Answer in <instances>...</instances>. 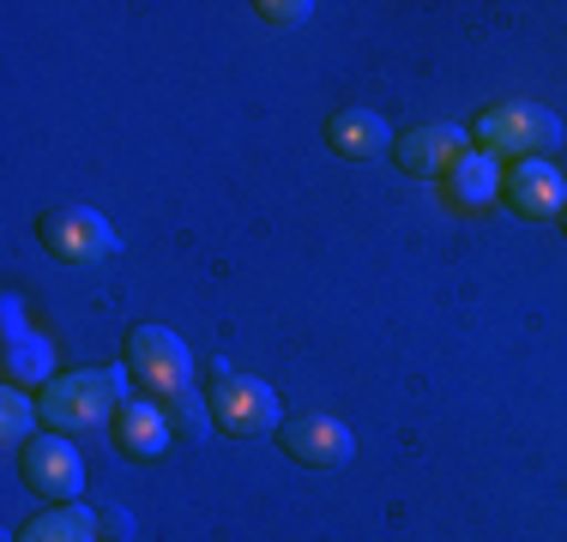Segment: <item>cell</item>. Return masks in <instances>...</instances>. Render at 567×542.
Listing matches in <instances>:
<instances>
[{
  "label": "cell",
  "instance_id": "5b68a950",
  "mask_svg": "<svg viewBox=\"0 0 567 542\" xmlns=\"http://www.w3.org/2000/svg\"><path fill=\"white\" fill-rule=\"evenodd\" d=\"M37 236H43V253H55L61 265H103L115 253V229L103 223L91 206H55V211H43Z\"/></svg>",
  "mask_w": 567,
  "mask_h": 542
},
{
  "label": "cell",
  "instance_id": "9a60e30c",
  "mask_svg": "<svg viewBox=\"0 0 567 542\" xmlns=\"http://www.w3.org/2000/svg\"><path fill=\"white\" fill-rule=\"evenodd\" d=\"M37 398L24 386H7V398H0V440L7 446H31L37 440Z\"/></svg>",
  "mask_w": 567,
  "mask_h": 542
},
{
  "label": "cell",
  "instance_id": "2e32d148",
  "mask_svg": "<svg viewBox=\"0 0 567 542\" xmlns=\"http://www.w3.org/2000/svg\"><path fill=\"white\" fill-rule=\"evenodd\" d=\"M164 416H169V434L182 428V440H187V446L206 440V428H212V404L199 398V392H182V398H169V404H164Z\"/></svg>",
  "mask_w": 567,
  "mask_h": 542
},
{
  "label": "cell",
  "instance_id": "6da1fadb",
  "mask_svg": "<svg viewBox=\"0 0 567 542\" xmlns=\"http://www.w3.org/2000/svg\"><path fill=\"white\" fill-rule=\"evenodd\" d=\"M121 398H127V386L115 368H73L37 392V410H43L49 434H91L97 423H115Z\"/></svg>",
  "mask_w": 567,
  "mask_h": 542
},
{
  "label": "cell",
  "instance_id": "7a4b0ae2",
  "mask_svg": "<svg viewBox=\"0 0 567 542\" xmlns=\"http://www.w3.org/2000/svg\"><path fill=\"white\" fill-rule=\"evenodd\" d=\"M561 145V121L544 103H495L471 121V152L513 157V163H544Z\"/></svg>",
  "mask_w": 567,
  "mask_h": 542
},
{
  "label": "cell",
  "instance_id": "3957f363",
  "mask_svg": "<svg viewBox=\"0 0 567 542\" xmlns=\"http://www.w3.org/2000/svg\"><path fill=\"white\" fill-rule=\"evenodd\" d=\"M121 356H127V368H133V386L152 404H169V398H182V392H194V356H187V344L169 325H133Z\"/></svg>",
  "mask_w": 567,
  "mask_h": 542
},
{
  "label": "cell",
  "instance_id": "ba28073f",
  "mask_svg": "<svg viewBox=\"0 0 567 542\" xmlns=\"http://www.w3.org/2000/svg\"><path fill=\"white\" fill-rule=\"evenodd\" d=\"M465 152H471V133L453 127V121H429V127H411L393 139V163L416 181H441Z\"/></svg>",
  "mask_w": 567,
  "mask_h": 542
},
{
  "label": "cell",
  "instance_id": "9c48e42d",
  "mask_svg": "<svg viewBox=\"0 0 567 542\" xmlns=\"http://www.w3.org/2000/svg\"><path fill=\"white\" fill-rule=\"evenodd\" d=\"M502 194H507V211L532 217V223H549V217L567 211V181L556 175V163H507Z\"/></svg>",
  "mask_w": 567,
  "mask_h": 542
},
{
  "label": "cell",
  "instance_id": "e0dca14e",
  "mask_svg": "<svg viewBox=\"0 0 567 542\" xmlns=\"http://www.w3.org/2000/svg\"><path fill=\"white\" fill-rule=\"evenodd\" d=\"M254 12H260L266 24H284V31H290V24H302L308 12H315V7H308V0H260V7H254Z\"/></svg>",
  "mask_w": 567,
  "mask_h": 542
},
{
  "label": "cell",
  "instance_id": "8992f818",
  "mask_svg": "<svg viewBox=\"0 0 567 542\" xmlns=\"http://www.w3.org/2000/svg\"><path fill=\"white\" fill-rule=\"evenodd\" d=\"M278 446L290 465H308V470H344L350 452H357V440H350V428L339 416L327 410H296L278 423Z\"/></svg>",
  "mask_w": 567,
  "mask_h": 542
},
{
  "label": "cell",
  "instance_id": "ac0fdd59",
  "mask_svg": "<svg viewBox=\"0 0 567 542\" xmlns=\"http://www.w3.org/2000/svg\"><path fill=\"white\" fill-rule=\"evenodd\" d=\"M97 524H103V536H133V519H127V512H115V507L103 512Z\"/></svg>",
  "mask_w": 567,
  "mask_h": 542
},
{
  "label": "cell",
  "instance_id": "d6986e66",
  "mask_svg": "<svg viewBox=\"0 0 567 542\" xmlns=\"http://www.w3.org/2000/svg\"><path fill=\"white\" fill-rule=\"evenodd\" d=\"M561 229H567V211H561Z\"/></svg>",
  "mask_w": 567,
  "mask_h": 542
},
{
  "label": "cell",
  "instance_id": "277c9868",
  "mask_svg": "<svg viewBox=\"0 0 567 542\" xmlns=\"http://www.w3.org/2000/svg\"><path fill=\"white\" fill-rule=\"evenodd\" d=\"M212 423L224 434H236V440H266V434H278V392L266 386V379L254 374H236L229 362H212Z\"/></svg>",
  "mask_w": 567,
  "mask_h": 542
},
{
  "label": "cell",
  "instance_id": "30bf717a",
  "mask_svg": "<svg viewBox=\"0 0 567 542\" xmlns=\"http://www.w3.org/2000/svg\"><path fill=\"white\" fill-rule=\"evenodd\" d=\"M115 446L140 465H157L169 452V416L164 404H145V398H121L115 410Z\"/></svg>",
  "mask_w": 567,
  "mask_h": 542
},
{
  "label": "cell",
  "instance_id": "4fadbf2b",
  "mask_svg": "<svg viewBox=\"0 0 567 542\" xmlns=\"http://www.w3.org/2000/svg\"><path fill=\"white\" fill-rule=\"evenodd\" d=\"M495 187H502V175H495V157H483V152H465L447 175H441V194H447V206H453V211H477V206H489Z\"/></svg>",
  "mask_w": 567,
  "mask_h": 542
},
{
  "label": "cell",
  "instance_id": "52a82bcc",
  "mask_svg": "<svg viewBox=\"0 0 567 542\" xmlns=\"http://www.w3.org/2000/svg\"><path fill=\"white\" fill-rule=\"evenodd\" d=\"M19 470L37 494H49L55 507L85 494V458L66 446V434H37L31 446H19Z\"/></svg>",
  "mask_w": 567,
  "mask_h": 542
},
{
  "label": "cell",
  "instance_id": "8fae6325",
  "mask_svg": "<svg viewBox=\"0 0 567 542\" xmlns=\"http://www.w3.org/2000/svg\"><path fill=\"white\" fill-rule=\"evenodd\" d=\"M327 145L344 163H374V157L393 152V127H386L374 108H339V115L327 121Z\"/></svg>",
  "mask_w": 567,
  "mask_h": 542
},
{
  "label": "cell",
  "instance_id": "7c38bea8",
  "mask_svg": "<svg viewBox=\"0 0 567 542\" xmlns=\"http://www.w3.org/2000/svg\"><path fill=\"white\" fill-rule=\"evenodd\" d=\"M7 379L12 386H49L55 379V350H49V337L24 332L19 302L7 308Z\"/></svg>",
  "mask_w": 567,
  "mask_h": 542
},
{
  "label": "cell",
  "instance_id": "5bb4252c",
  "mask_svg": "<svg viewBox=\"0 0 567 542\" xmlns=\"http://www.w3.org/2000/svg\"><path fill=\"white\" fill-rule=\"evenodd\" d=\"M103 536V524H97V512L91 507H79V500H66V507H49V512H37L31 524H24L12 542H97Z\"/></svg>",
  "mask_w": 567,
  "mask_h": 542
}]
</instances>
